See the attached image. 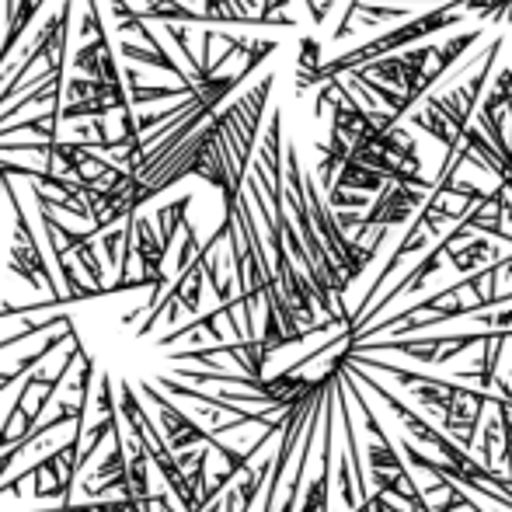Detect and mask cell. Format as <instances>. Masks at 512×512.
Returning a JSON list of instances; mask_svg holds the SVG:
<instances>
[{
	"instance_id": "cell-8",
	"label": "cell",
	"mask_w": 512,
	"mask_h": 512,
	"mask_svg": "<svg viewBox=\"0 0 512 512\" xmlns=\"http://www.w3.org/2000/svg\"><path fill=\"white\" fill-rule=\"evenodd\" d=\"M384 185H387V178L380 175V171L366 168V164H359L349 157V161L338 168L331 189H352V192H363V196H377V192H384Z\"/></svg>"
},
{
	"instance_id": "cell-6",
	"label": "cell",
	"mask_w": 512,
	"mask_h": 512,
	"mask_svg": "<svg viewBox=\"0 0 512 512\" xmlns=\"http://www.w3.org/2000/svg\"><path fill=\"white\" fill-rule=\"evenodd\" d=\"M512 342V331H488V338L481 342V356L478 363L471 366V370L457 373L453 380H474L478 387H495V380H499V363H502V352H506V345Z\"/></svg>"
},
{
	"instance_id": "cell-10",
	"label": "cell",
	"mask_w": 512,
	"mask_h": 512,
	"mask_svg": "<svg viewBox=\"0 0 512 512\" xmlns=\"http://www.w3.org/2000/svg\"><path fill=\"white\" fill-rule=\"evenodd\" d=\"M310 18H314V25H324V18H328V11L335 7V0H304Z\"/></svg>"
},
{
	"instance_id": "cell-4",
	"label": "cell",
	"mask_w": 512,
	"mask_h": 512,
	"mask_svg": "<svg viewBox=\"0 0 512 512\" xmlns=\"http://www.w3.org/2000/svg\"><path fill=\"white\" fill-rule=\"evenodd\" d=\"M432 56H436V46H408L398 49L391 56H380V60L366 63V74L384 81L387 88H394L401 95V105H405V115L422 102L425 95H432L429 88V67H432Z\"/></svg>"
},
{
	"instance_id": "cell-7",
	"label": "cell",
	"mask_w": 512,
	"mask_h": 512,
	"mask_svg": "<svg viewBox=\"0 0 512 512\" xmlns=\"http://www.w3.org/2000/svg\"><path fill=\"white\" fill-rule=\"evenodd\" d=\"M499 248H495L492 241H488V234H478V237H467V244H460V248L450 251V265L453 272H464V276H471V272L485 269V265L499 262Z\"/></svg>"
},
{
	"instance_id": "cell-5",
	"label": "cell",
	"mask_w": 512,
	"mask_h": 512,
	"mask_svg": "<svg viewBox=\"0 0 512 512\" xmlns=\"http://www.w3.org/2000/svg\"><path fill=\"white\" fill-rule=\"evenodd\" d=\"M140 394L150 401L157 411H161V429H164V439H168V446L175 453H182V450H189V446H203L209 443L216 453H223V443L216 439V432L213 429H203L199 422H192L189 415H185L182 408H175L168 398H164L161 391H157L154 384H140Z\"/></svg>"
},
{
	"instance_id": "cell-9",
	"label": "cell",
	"mask_w": 512,
	"mask_h": 512,
	"mask_svg": "<svg viewBox=\"0 0 512 512\" xmlns=\"http://www.w3.org/2000/svg\"><path fill=\"white\" fill-rule=\"evenodd\" d=\"M321 46H317L314 39H304L300 42V60H297V77H304V74H314L317 67H321Z\"/></svg>"
},
{
	"instance_id": "cell-2",
	"label": "cell",
	"mask_w": 512,
	"mask_h": 512,
	"mask_svg": "<svg viewBox=\"0 0 512 512\" xmlns=\"http://www.w3.org/2000/svg\"><path fill=\"white\" fill-rule=\"evenodd\" d=\"M502 46H506V35L492 39L481 53V70H474V77L460 88H446L439 95H425L422 102L408 112V122L415 129H422L425 136H432L436 143H443L446 157L443 164L453 161V154L460 150L464 143V133L471 126V119L478 115V105L485 98V84H488V74L495 70V60H499Z\"/></svg>"
},
{
	"instance_id": "cell-3",
	"label": "cell",
	"mask_w": 512,
	"mask_h": 512,
	"mask_svg": "<svg viewBox=\"0 0 512 512\" xmlns=\"http://www.w3.org/2000/svg\"><path fill=\"white\" fill-rule=\"evenodd\" d=\"M464 18H471V14L460 11V7L453 4V0H446V4H436L432 11L418 14V18L405 21V25L391 28V32L377 35V39H370V42H363V46L349 49V53L335 56V60L321 63V67H317L314 74L297 77V95H307L310 88H321V84L331 81V77H342V74H349V70H356V67H366V63L380 60V56L398 53V49L415 46V42L429 39V35H436V32H446V28L460 25Z\"/></svg>"
},
{
	"instance_id": "cell-1",
	"label": "cell",
	"mask_w": 512,
	"mask_h": 512,
	"mask_svg": "<svg viewBox=\"0 0 512 512\" xmlns=\"http://www.w3.org/2000/svg\"><path fill=\"white\" fill-rule=\"evenodd\" d=\"M359 380H363V384L391 408V415L401 418V425L408 429L411 439L401 443V450H405V460L411 467H418V471H425V474H446V478H453L457 485L478 492L481 499H488L499 509L512 512V481L506 474L481 464L478 457H471L467 446H460L457 439H450V432L425 422V415L411 411L405 401H401L394 391H387L380 380H370V377H363V373H359Z\"/></svg>"
}]
</instances>
